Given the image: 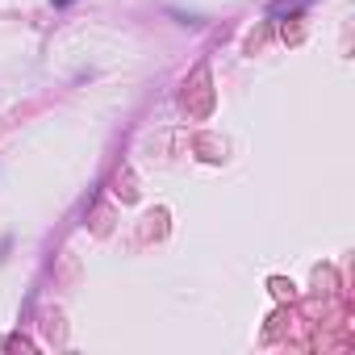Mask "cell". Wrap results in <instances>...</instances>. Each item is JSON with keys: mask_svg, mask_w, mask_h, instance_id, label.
<instances>
[{"mask_svg": "<svg viewBox=\"0 0 355 355\" xmlns=\"http://www.w3.org/2000/svg\"><path fill=\"white\" fill-rule=\"evenodd\" d=\"M51 5H55V9H67V5H71V0H51Z\"/></svg>", "mask_w": 355, "mask_h": 355, "instance_id": "1", "label": "cell"}]
</instances>
